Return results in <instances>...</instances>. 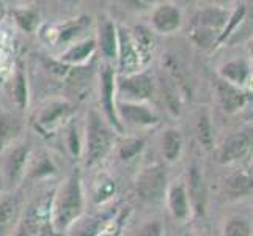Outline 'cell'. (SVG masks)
<instances>
[{
  "mask_svg": "<svg viewBox=\"0 0 253 236\" xmlns=\"http://www.w3.org/2000/svg\"><path fill=\"white\" fill-rule=\"evenodd\" d=\"M121 233H123V219H121V217H117L115 221L112 219L107 224V227L102 230V233L99 236H121Z\"/></svg>",
  "mask_w": 253,
  "mask_h": 236,
  "instance_id": "34",
  "label": "cell"
},
{
  "mask_svg": "<svg viewBox=\"0 0 253 236\" xmlns=\"http://www.w3.org/2000/svg\"><path fill=\"white\" fill-rule=\"evenodd\" d=\"M225 236H250V227L246 221L233 219L225 227Z\"/></svg>",
  "mask_w": 253,
  "mask_h": 236,
  "instance_id": "32",
  "label": "cell"
},
{
  "mask_svg": "<svg viewBox=\"0 0 253 236\" xmlns=\"http://www.w3.org/2000/svg\"><path fill=\"white\" fill-rule=\"evenodd\" d=\"M169 198V208L171 211V216L178 221H184L189 216V200L187 192L182 185H173L170 190L167 192Z\"/></svg>",
  "mask_w": 253,
  "mask_h": 236,
  "instance_id": "19",
  "label": "cell"
},
{
  "mask_svg": "<svg viewBox=\"0 0 253 236\" xmlns=\"http://www.w3.org/2000/svg\"><path fill=\"white\" fill-rule=\"evenodd\" d=\"M3 192H6V189H5V180H3L2 170H0V195H2Z\"/></svg>",
  "mask_w": 253,
  "mask_h": 236,
  "instance_id": "35",
  "label": "cell"
},
{
  "mask_svg": "<svg viewBox=\"0 0 253 236\" xmlns=\"http://www.w3.org/2000/svg\"><path fill=\"white\" fill-rule=\"evenodd\" d=\"M154 93V79L148 73H135L129 76L117 74V101L145 102Z\"/></svg>",
  "mask_w": 253,
  "mask_h": 236,
  "instance_id": "6",
  "label": "cell"
},
{
  "mask_svg": "<svg viewBox=\"0 0 253 236\" xmlns=\"http://www.w3.org/2000/svg\"><path fill=\"white\" fill-rule=\"evenodd\" d=\"M117 113L120 123L126 128H151L161 121L159 115L145 102H123L117 101Z\"/></svg>",
  "mask_w": 253,
  "mask_h": 236,
  "instance_id": "10",
  "label": "cell"
},
{
  "mask_svg": "<svg viewBox=\"0 0 253 236\" xmlns=\"http://www.w3.org/2000/svg\"><path fill=\"white\" fill-rule=\"evenodd\" d=\"M145 143H146V141L143 137H129V139H126V141H123L118 146V151H117L118 157L121 161H125V162L134 159L137 154L142 153V150L145 148Z\"/></svg>",
  "mask_w": 253,
  "mask_h": 236,
  "instance_id": "27",
  "label": "cell"
},
{
  "mask_svg": "<svg viewBox=\"0 0 253 236\" xmlns=\"http://www.w3.org/2000/svg\"><path fill=\"white\" fill-rule=\"evenodd\" d=\"M22 131L21 120L13 112H0V154L11 145L19 142Z\"/></svg>",
  "mask_w": 253,
  "mask_h": 236,
  "instance_id": "17",
  "label": "cell"
},
{
  "mask_svg": "<svg viewBox=\"0 0 253 236\" xmlns=\"http://www.w3.org/2000/svg\"><path fill=\"white\" fill-rule=\"evenodd\" d=\"M182 16L178 6L171 3H162L156 6L151 13V27L158 32L169 35L181 27Z\"/></svg>",
  "mask_w": 253,
  "mask_h": 236,
  "instance_id": "13",
  "label": "cell"
},
{
  "mask_svg": "<svg viewBox=\"0 0 253 236\" xmlns=\"http://www.w3.org/2000/svg\"><path fill=\"white\" fill-rule=\"evenodd\" d=\"M21 203L14 192H3L0 195V236H11L19 222Z\"/></svg>",
  "mask_w": 253,
  "mask_h": 236,
  "instance_id": "15",
  "label": "cell"
},
{
  "mask_svg": "<svg viewBox=\"0 0 253 236\" xmlns=\"http://www.w3.org/2000/svg\"><path fill=\"white\" fill-rule=\"evenodd\" d=\"M96 46L102 57V63L113 65L117 63L118 54V25L106 13H102L96 19Z\"/></svg>",
  "mask_w": 253,
  "mask_h": 236,
  "instance_id": "9",
  "label": "cell"
},
{
  "mask_svg": "<svg viewBox=\"0 0 253 236\" xmlns=\"http://www.w3.org/2000/svg\"><path fill=\"white\" fill-rule=\"evenodd\" d=\"M54 190L46 192L42 195H37L24 209L21 217V227L25 236H46L49 232H52L50 206Z\"/></svg>",
  "mask_w": 253,
  "mask_h": 236,
  "instance_id": "4",
  "label": "cell"
},
{
  "mask_svg": "<svg viewBox=\"0 0 253 236\" xmlns=\"http://www.w3.org/2000/svg\"><path fill=\"white\" fill-rule=\"evenodd\" d=\"M57 172V167L54 161L50 159L49 156L41 154L37 159H32L30 156V161H29V167H27V173H25V178H30V180H42V178H47L52 177Z\"/></svg>",
  "mask_w": 253,
  "mask_h": 236,
  "instance_id": "23",
  "label": "cell"
},
{
  "mask_svg": "<svg viewBox=\"0 0 253 236\" xmlns=\"http://www.w3.org/2000/svg\"><path fill=\"white\" fill-rule=\"evenodd\" d=\"M85 195L81 169H73L54 190L50 206V227L55 235L66 233L84 216Z\"/></svg>",
  "mask_w": 253,
  "mask_h": 236,
  "instance_id": "1",
  "label": "cell"
},
{
  "mask_svg": "<svg viewBox=\"0 0 253 236\" xmlns=\"http://www.w3.org/2000/svg\"><path fill=\"white\" fill-rule=\"evenodd\" d=\"M73 106L71 102L63 98H54L49 99L44 106L37 113V125L40 129L52 131L58 126H62L65 121L71 117Z\"/></svg>",
  "mask_w": 253,
  "mask_h": 236,
  "instance_id": "11",
  "label": "cell"
},
{
  "mask_svg": "<svg viewBox=\"0 0 253 236\" xmlns=\"http://www.w3.org/2000/svg\"><path fill=\"white\" fill-rule=\"evenodd\" d=\"M164 227L161 221H150L138 227V230L134 233V236H162Z\"/></svg>",
  "mask_w": 253,
  "mask_h": 236,
  "instance_id": "33",
  "label": "cell"
},
{
  "mask_svg": "<svg viewBox=\"0 0 253 236\" xmlns=\"http://www.w3.org/2000/svg\"><path fill=\"white\" fill-rule=\"evenodd\" d=\"M184 236H195V235H190V233H186Z\"/></svg>",
  "mask_w": 253,
  "mask_h": 236,
  "instance_id": "37",
  "label": "cell"
},
{
  "mask_svg": "<svg viewBox=\"0 0 253 236\" xmlns=\"http://www.w3.org/2000/svg\"><path fill=\"white\" fill-rule=\"evenodd\" d=\"M137 195L146 203H159L167 195V173L162 165H151L140 172L135 183Z\"/></svg>",
  "mask_w": 253,
  "mask_h": 236,
  "instance_id": "8",
  "label": "cell"
},
{
  "mask_svg": "<svg viewBox=\"0 0 253 236\" xmlns=\"http://www.w3.org/2000/svg\"><path fill=\"white\" fill-rule=\"evenodd\" d=\"M161 148L165 161L174 162L179 159V154L182 150V136L176 128H169L164 131Z\"/></svg>",
  "mask_w": 253,
  "mask_h": 236,
  "instance_id": "20",
  "label": "cell"
},
{
  "mask_svg": "<svg viewBox=\"0 0 253 236\" xmlns=\"http://www.w3.org/2000/svg\"><path fill=\"white\" fill-rule=\"evenodd\" d=\"M112 219L113 216L109 213L84 214L71 225V229L66 232V236H99Z\"/></svg>",
  "mask_w": 253,
  "mask_h": 236,
  "instance_id": "16",
  "label": "cell"
},
{
  "mask_svg": "<svg viewBox=\"0 0 253 236\" xmlns=\"http://www.w3.org/2000/svg\"><path fill=\"white\" fill-rule=\"evenodd\" d=\"M253 189V180L246 177V175H234L226 181V192L231 197L246 195Z\"/></svg>",
  "mask_w": 253,
  "mask_h": 236,
  "instance_id": "28",
  "label": "cell"
},
{
  "mask_svg": "<svg viewBox=\"0 0 253 236\" xmlns=\"http://www.w3.org/2000/svg\"><path fill=\"white\" fill-rule=\"evenodd\" d=\"M11 99L17 110L25 112V109L29 106V84H27V77H25L22 71H17L16 76L13 77Z\"/></svg>",
  "mask_w": 253,
  "mask_h": 236,
  "instance_id": "24",
  "label": "cell"
},
{
  "mask_svg": "<svg viewBox=\"0 0 253 236\" xmlns=\"http://www.w3.org/2000/svg\"><path fill=\"white\" fill-rule=\"evenodd\" d=\"M189 185H190V194L194 197V202L197 203V209H200V202L203 200V189H202V175H200L197 167L190 169V177H189Z\"/></svg>",
  "mask_w": 253,
  "mask_h": 236,
  "instance_id": "31",
  "label": "cell"
},
{
  "mask_svg": "<svg viewBox=\"0 0 253 236\" xmlns=\"http://www.w3.org/2000/svg\"><path fill=\"white\" fill-rule=\"evenodd\" d=\"M115 131L102 117L101 110L91 107L84 121V151L82 157L86 167L99 164L113 148Z\"/></svg>",
  "mask_w": 253,
  "mask_h": 236,
  "instance_id": "2",
  "label": "cell"
},
{
  "mask_svg": "<svg viewBox=\"0 0 253 236\" xmlns=\"http://www.w3.org/2000/svg\"><path fill=\"white\" fill-rule=\"evenodd\" d=\"M65 145L68 153L76 159L82 157L84 151V125H79L76 120H71L65 128Z\"/></svg>",
  "mask_w": 253,
  "mask_h": 236,
  "instance_id": "21",
  "label": "cell"
},
{
  "mask_svg": "<svg viewBox=\"0 0 253 236\" xmlns=\"http://www.w3.org/2000/svg\"><path fill=\"white\" fill-rule=\"evenodd\" d=\"M161 92H162V98L167 109L173 113V115H179L181 112V99H179V92H178V87L176 82L167 74L161 76Z\"/></svg>",
  "mask_w": 253,
  "mask_h": 236,
  "instance_id": "22",
  "label": "cell"
},
{
  "mask_svg": "<svg viewBox=\"0 0 253 236\" xmlns=\"http://www.w3.org/2000/svg\"><path fill=\"white\" fill-rule=\"evenodd\" d=\"M2 162H0V170H2L5 180L6 192H14L27 173L29 161H30V145L29 142L19 141L11 145L8 150L2 153Z\"/></svg>",
  "mask_w": 253,
  "mask_h": 236,
  "instance_id": "3",
  "label": "cell"
},
{
  "mask_svg": "<svg viewBox=\"0 0 253 236\" xmlns=\"http://www.w3.org/2000/svg\"><path fill=\"white\" fill-rule=\"evenodd\" d=\"M222 76L223 81L226 82H234V84H244L246 79L249 76V66L242 62V60H238V62H230L225 66H222Z\"/></svg>",
  "mask_w": 253,
  "mask_h": 236,
  "instance_id": "26",
  "label": "cell"
},
{
  "mask_svg": "<svg viewBox=\"0 0 253 236\" xmlns=\"http://www.w3.org/2000/svg\"><path fill=\"white\" fill-rule=\"evenodd\" d=\"M252 143H253V131L252 129L241 131V133L230 136L223 142V145L219 150V154H217L219 162L228 164V162L241 159V157L250 150Z\"/></svg>",
  "mask_w": 253,
  "mask_h": 236,
  "instance_id": "12",
  "label": "cell"
},
{
  "mask_svg": "<svg viewBox=\"0 0 253 236\" xmlns=\"http://www.w3.org/2000/svg\"><path fill=\"white\" fill-rule=\"evenodd\" d=\"M16 16V21L17 24L21 25L22 30L25 32H33L35 27H37V24H38V14L37 11H33V10H29V8H24V10H17L14 13Z\"/></svg>",
  "mask_w": 253,
  "mask_h": 236,
  "instance_id": "30",
  "label": "cell"
},
{
  "mask_svg": "<svg viewBox=\"0 0 253 236\" xmlns=\"http://www.w3.org/2000/svg\"><path fill=\"white\" fill-rule=\"evenodd\" d=\"M2 14H3V5L0 3V17H2Z\"/></svg>",
  "mask_w": 253,
  "mask_h": 236,
  "instance_id": "36",
  "label": "cell"
},
{
  "mask_svg": "<svg viewBox=\"0 0 253 236\" xmlns=\"http://www.w3.org/2000/svg\"><path fill=\"white\" fill-rule=\"evenodd\" d=\"M145 65L140 50L137 47V43L134 40V35L129 29L118 25V54L115 69L120 76H129L142 71V66Z\"/></svg>",
  "mask_w": 253,
  "mask_h": 236,
  "instance_id": "7",
  "label": "cell"
},
{
  "mask_svg": "<svg viewBox=\"0 0 253 236\" xmlns=\"http://www.w3.org/2000/svg\"><path fill=\"white\" fill-rule=\"evenodd\" d=\"M99 106L102 117L113 128L117 134H125L117 113V69L113 65L102 63L99 71Z\"/></svg>",
  "mask_w": 253,
  "mask_h": 236,
  "instance_id": "5",
  "label": "cell"
},
{
  "mask_svg": "<svg viewBox=\"0 0 253 236\" xmlns=\"http://www.w3.org/2000/svg\"><path fill=\"white\" fill-rule=\"evenodd\" d=\"M98 52V46H96L94 37H86L79 41L73 43L71 46L63 49L58 55V62L65 65H84Z\"/></svg>",
  "mask_w": 253,
  "mask_h": 236,
  "instance_id": "14",
  "label": "cell"
},
{
  "mask_svg": "<svg viewBox=\"0 0 253 236\" xmlns=\"http://www.w3.org/2000/svg\"><path fill=\"white\" fill-rule=\"evenodd\" d=\"M217 96H219L220 106L223 107L225 112H236L238 109H241L246 102V96L241 90H238L233 84L226 82V81H217Z\"/></svg>",
  "mask_w": 253,
  "mask_h": 236,
  "instance_id": "18",
  "label": "cell"
},
{
  "mask_svg": "<svg viewBox=\"0 0 253 236\" xmlns=\"http://www.w3.org/2000/svg\"><path fill=\"white\" fill-rule=\"evenodd\" d=\"M197 137H198V142L202 143L206 150H211L212 148V128H211V121H209V117L206 113H202L198 117L197 121Z\"/></svg>",
  "mask_w": 253,
  "mask_h": 236,
  "instance_id": "29",
  "label": "cell"
},
{
  "mask_svg": "<svg viewBox=\"0 0 253 236\" xmlns=\"http://www.w3.org/2000/svg\"><path fill=\"white\" fill-rule=\"evenodd\" d=\"M84 29H85V25L82 24V19L69 21V22H66L65 25H62V27L58 29L55 43H57V45H66V47L71 46L73 43L79 41V40H77V37H79V35L84 32Z\"/></svg>",
  "mask_w": 253,
  "mask_h": 236,
  "instance_id": "25",
  "label": "cell"
}]
</instances>
